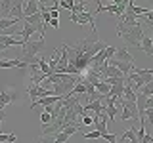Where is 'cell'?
<instances>
[{
  "label": "cell",
  "mask_w": 153,
  "mask_h": 143,
  "mask_svg": "<svg viewBox=\"0 0 153 143\" xmlns=\"http://www.w3.org/2000/svg\"><path fill=\"white\" fill-rule=\"evenodd\" d=\"M63 48L67 52V69L63 74H76L82 76L90 67L92 57L102 52L103 48H107L105 42L98 38V32H90L82 40H76L75 44H67L63 42Z\"/></svg>",
  "instance_id": "6da1fadb"
},
{
  "label": "cell",
  "mask_w": 153,
  "mask_h": 143,
  "mask_svg": "<svg viewBox=\"0 0 153 143\" xmlns=\"http://www.w3.org/2000/svg\"><path fill=\"white\" fill-rule=\"evenodd\" d=\"M44 46H46V42H44V38H38L36 42H33V40H29L27 44H23L21 46V54H19V61H23L25 65L29 67H33V65H36L38 63V54H40L42 50H44Z\"/></svg>",
  "instance_id": "7a4b0ae2"
},
{
  "label": "cell",
  "mask_w": 153,
  "mask_h": 143,
  "mask_svg": "<svg viewBox=\"0 0 153 143\" xmlns=\"http://www.w3.org/2000/svg\"><path fill=\"white\" fill-rule=\"evenodd\" d=\"M117 36L123 38L126 46H138L140 40L143 38V31H142V23L134 27H117Z\"/></svg>",
  "instance_id": "3957f363"
},
{
  "label": "cell",
  "mask_w": 153,
  "mask_h": 143,
  "mask_svg": "<svg viewBox=\"0 0 153 143\" xmlns=\"http://www.w3.org/2000/svg\"><path fill=\"white\" fill-rule=\"evenodd\" d=\"M121 113H119V116L123 118V120H136L138 122V109H136V103L134 101H126V99L121 97Z\"/></svg>",
  "instance_id": "277c9868"
},
{
  "label": "cell",
  "mask_w": 153,
  "mask_h": 143,
  "mask_svg": "<svg viewBox=\"0 0 153 143\" xmlns=\"http://www.w3.org/2000/svg\"><path fill=\"white\" fill-rule=\"evenodd\" d=\"M25 92L29 94V97H31V103L36 101V99L48 97V95H54L52 88H42L40 84H27L25 86Z\"/></svg>",
  "instance_id": "5b68a950"
},
{
  "label": "cell",
  "mask_w": 153,
  "mask_h": 143,
  "mask_svg": "<svg viewBox=\"0 0 153 143\" xmlns=\"http://www.w3.org/2000/svg\"><path fill=\"white\" fill-rule=\"evenodd\" d=\"M71 21L76 23V25H90L92 27V32H98L96 31V17L90 12H82V13H76V15H71Z\"/></svg>",
  "instance_id": "8992f818"
},
{
  "label": "cell",
  "mask_w": 153,
  "mask_h": 143,
  "mask_svg": "<svg viewBox=\"0 0 153 143\" xmlns=\"http://www.w3.org/2000/svg\"><path fill=\"white\" fill-rule=\"evenodd\" d=\"M107 65H109V67H115V69H119V71H121V73L124 74V78H126V76L130 74L134 69H136L134 65H130V63H124V61H117V59H113V57L107 61Z\"/></svg>",
  "instance_id": "52a82bcc"
},
{
  "label": "cell",
  "mask_w": 153,
  "mask_h": 143,
  "mask_svg": "<svg viewBox=\"0 0 153 143\" xmlns=\"http://www.w3.org/2000/svg\"><path fill=\"white\" fill-rule=\"evenodd\" d=\"M12 46H23L19 36H0V52L10 50Z\"/></svg>",
  "instance_id": "ba28073f"
},
{
  "label": "cell",
  "mask_w": 153,
  "mask_h": 143,
  "mask_svg": "<svg viewBox=\"0 0 153 143\" xmlns=\"http://www.w3.org/2000/svg\"><path fill=\"white\" fill-rule=\"evenodd\" d=\"M113 59H117V61H124V63L134 65V57H132V54L126 50V48H117V52H115Z\"/></svg>",
  "instance_id": "9c48e42d"
},
{
  "label": "cell",
  "mask_w": 153,
  "mask_h": 143,
  "mask_svg": "<svg viewBox=\"0 0 153 143\" xmlns=\"http://www.w3.org/2000/svg\"><path fill=\"white\" fill-rule=\"evenodd\" d=\"M23 6H25V2H23V0H17V2H13V8H12V12H10V19L23 21V19H25V15H23Z\"/></svg>",
  "instance_id": "30bf717a"
},
{
  "label": "cell",
  "mask_w": 153,
  "mask_h": 143,
  "mask_svg": "<svg viewBox=\"0 0 153 143\" xmlns=\"http://www.w3.org/2000/svg\"><path fill=\"white\" fill-rule=\"evenodd\" d=\"M29 65H25L19 59H0V69H27Z\"/></svg>",
  "instance_id": "8fae6325"
},
{
  "label": "cell",
  "mask_w": 153,
  "mask_h": 143,
  "mask_svg": "<svg viewBox=\"0 0 153 143\" xmlns=\"http://www.w3.org/2000/svg\"><path fill=\"white\" fill-rule=\"evenodd\" d=\"M138 50H142L146 55H153V40L147 35H143V38L140 40V44H138Z\"/></svg>",
  "instance_id": "7c38bea8"
},
{
  "label": "cell",
  "mask_w": 153,
  "mask_h": 143,
  "mask_svg": "<svg viewBox=\"0 0 153 143\" xmlns=\"http://www.w3.org/2000/svg\"><path fill=\"white\" fill-rule=\"evenodd\" d=\"M16 101V92H12V90H4V92H0V109H4L6 105L13 103Z\"/></svg>",
  "instance_id": "4fadbf2b"
},
{
  "label": "cell",
  "mask_w": 153,
  "mask_h": 143,
  "mask_svg": "<svg viewBox=\"0 0 153 143\" xmlns=\"http://www.w3.org/2000/svg\"><path fill=\"white\" fill-rule=\"evenodd\" d=\"M61 97H57V95H48V97H42V99H36V101L31 103V109H35L36 105H42V107H48V105H56L59 101Z\"/></svg>",
  "instance_id": "5bb4252c"
},
{
  "label": "cell",
  "mask_w": 153,
  "mask_h": 143,
  "mask_svg": "<svg viewBox=\"0 0 153 143\" xmlns=\"http://www.w3.org/2000/svg\"><path fill=\"white\" fill-rule=\"evenodd\" d=\"M33 32H36V29L33 25H29L27 21H23V29H21V42H23V44H27V42L31 40Z\"/></svg>",
  "instance_id": "9a60e30c"
},
{
  "label": "cell",
  "mask_w": 153,
  "mask_h": 143,
  "mask_svg": "<svg viewBox=\"0 0 153 143\" xmlns=\"http://www.w3.org/2000/svg\"><path fill=\"white\" fill-rule=\"evenodd\" d=\"M13 8V0H2L0 2V17L2 19H10V12Z\"/></svg>",
  "instance_id": "2e32d148"
},
{
  "label": "cell",
  "mask_w": 153,
  "mask_h": 143,
  "mask_svg": "<svg viewBox=\"0 0 153 143\" xmlns=\"http://www.w3.org/2000/svg\"><path fill=\"white\" fill-rule=\"evenodd\" d=\"M35 13H38V0L25 2V6H23V15L29 17V15H35Z\"/></svg>",
  "instance_id": "e0dca14e"
},
{
  "label": "cell",
  "mask_w": 153,
  "mask_h": 143,
  "mask_svg": "<svg viewBox=\"0 0 153 143\" xmlns=\"http://www.w3.org/2000/svg\"><path fill=\"white\" fill-rule=\"evenodd\" d=\"M57 63H59V50H56V52H54V55H52V59L48 61V69H50V76L56 73V67H57Z\"/></svg>",
  "instance_id": "ac0fdd59"
},
{
  "label": "cell",
  "mask_w": 153,
  "mask_h": 143,
  "mask_svg": "<svg viewBox=\"0 0 153 143\" xmlns=\"http://www.w3.org/2000/svg\"><path fill=\"white\" fill-rule=\"evenodd\" d=\"M134 137H136V128H130V130H126V132H123L121 133V139H123V143H130Z\"/></svg>",
  "instance_id": "d6986e66"
},
{
  "label": "cell",
  "mask_w": 153,
  "mask_h": 143,
  "mask_svg": "<svg viewBox=\"0 0 153 143\" xmlns=\"http://www.w3.org/2000/svg\"><path fill=\"white\" fill-rule=\"evenodd\" d=\"M94 88H96V92H98V94H102V95H105V97H107V95H109V90H111V86H109L107 82H98Z\"/></svg>",
  "instance_id": "ffe728a7"
},
{
  "label": "cell",
  "mask_w": 153,
  "mask_h": 143,
  "mask_svg": "<svg viewBox=\"0 0 153 143\" xmlns=\"http://www.w3.org/2000/svg\"><path fill=\"white\" fill-rule=\"evenodd\" d=\"M140 94H143L146 97H151V94H153V82H149V84H146V86H142L140 90H138Z\"/></svg>",
  "instance_id": "44dd1931"
},
{
  "label": "cell",
  "mask_w": 153,
  "mask_h": 143,
  "mask_svg": "<svg viewBox=\"0 0 153 143\" xmlns=\"http://www.w3.org/2000/svg\"><path fill=\"white\" fill-rule=\"evenodd\" d=\"M67 139H69V136H67L65 132H57V133H54V141H56V143H65Z\"/></svg>",
  "instance_id": "7402d4cb"
},
{
  "label": "cell",
  "mask_w": 153,
  "mask_h": 143,
  "mask_svg": "<svg viewBox=\"0 0 153 143\" xmlns=\"http://www.w3.org/2000/svg\"><path fill=\"white\" fill-rule=\"evenodd\" d=\"M35 143H54V136H38Z\"/></svg>",
  "instance_id": "603a6c76"
},
{
  "label": "cell",
  "mask_w": 153,
  "mask_h": 143,
  "mask_svg": "<svg viewBox=\"0 0 153 143\" xmlns=\"http://www.w3.org/2000/svg\"><path fill=\"white\" fill-rule=\"evenodd\" d=\"M73 6H75V2H73V0H61V2H59V8L71 10V12H73Z\"/></svg>",
  "instance_id": "cb8c5ba5"
},
{
  "label": "cell",
  "mask_w": 153,
  "mask_h": 143,
  "mask_svg": "<svg viewBox=\"0 0 153 143\" xmlns=\"http://www.w3.org/2000/svg\"><path fill=\"white\" fill-rule=\"evenodd\" d=\"M146 122L147 124H153V107L146 109Z\"/></svg>",
  "instance_id": "d4e9b609"
},
{
  "label": "cell",
  "mask_w": 153,
  "mask_h": 143,
  "mask_svg": "<svg viewBox=\"0 0 153 143\" xmlns=\"http://www.w3.org/2000/svg\"><path fill=\"white\" fill-rule=\"evenodd\" d=\"M80 122H82V126H92V116H80Z\"/></svg>",
  "instance_id": "484cf974"
},
{
  "label": "cell",
  "mask_w": 153,
  "mask_h": 143,
  "mask_svg": "<svg viewBox=\"0 0 153 143\" xmlns=\"http://www.w3.org/2000/svg\"><path fill=\"white\" fill-rule=\"evenodd\" d=\"M140 143H153V137L149 136V133H146V136L142 137V141H140Z\"/></svg>",
  "instance_id": "4316f807"
},
{
  "label": "cell",
  "mask_w": 153,
  "mask_h": 143,
  "mask_svg": "<svg viewBox=\"0 0 153 143\" xmlns=\"http://www.w3.org/2000/svg\"><path fill=\"white\" fill-rule=\"evenodd\" d=\"M16 141H17L16 133H8V143H16Z\"/></svg>",
  "instance_id": "83f0119b"
},
{
  "label": "cell",
  "mask_w": 153,
  "mask_h": 143,
  "mask_svg": "<svg viewBox=\"0 0 153 143\" xmlns=\"http://www.w3.org/2000/svg\"><path fill=\"white\" fill-rule=\"evenodd\" d=\"M0 143H8V133H2V132H0Z\"/></svg>",
  "instance_id": "f1b7e54d"
},
{
  "label": "cell",
  "mask_w": 153,
  "mask_h": 143,
  "mask_svg": "<svg viewBox=\"0 0 153 143\" xmlns=\"http://www.w3.org/2000/svg\"><path fill=\"white\" fill-rule=\"evenodd\" d=\"M50 25L54 29H57V27H59V19H50Z\"/></svg>",
  "instance_id": "f546056e"
},
{
  "label": "cell",
  "mask_w": 153,
  "mask_h": 143,
  "mask_svg": "<svg viewBox=\"0 0 153 143\" xmlns=\"http://www.w3.org/2000/svg\"><path fill=\"white\" fill-rule=\"evenodd\" d=\"M149 38H151V40H153V27H151V36H149Z\"/></svg>",
  "instance_id": "4dcf8cb0"
},
{
  "label": "cell",
  "mask_w": 153,
  "mask_h": 143,
  "mask_svg": "<svg viewBox=\"0 0 153 143\" xmlns=\"http://www.w3.org/2000/svg\"><path fill=\"white\" fill-rule=\"evenodd\" d=\"M149 71H151V73H153V69H149Z\"/></svg>",
  "instance_id": "1f68e13d"
},
{
  "label": "cell",
  "mask_w": 153,
  "mask_h": 143,
  "mask_svg": "<svg viewBox=\"0 0 153 143\" xmlns=\"http://www.w3.org/2000/svg\"><path fill=\"white\" fill-rule=\"evenodd\" d=\"M54 143H56V141H54Z\"/></svg>",
  "instance_id": "d6a6232c"
}]
</instances>
